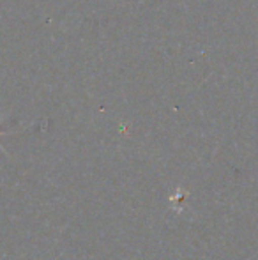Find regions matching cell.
Listing matches in <instances>:
<instances>
[{
  "mask_svg": "<svg viewBox=\"0 0 258 260\" xmlns=\"http://www.w3.org/2000/svg\"><path fill=\"white\" fill-rule=\"evenodd\" d=\"M0 149H2V145H0ZM2 151H4V149H2Z\"/></svg>",
  "mask_w": 258,
  "mask_h": 260,
  "instance_id": "6da1fadb",
  "label": "cell"
}]
</instances>
